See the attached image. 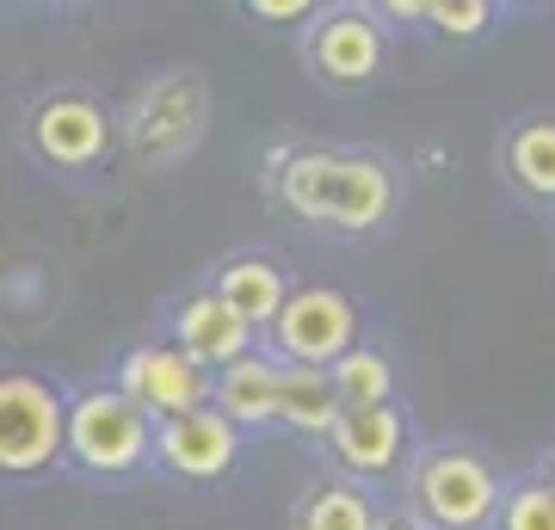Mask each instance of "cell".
I'll use <instances>...</instances> for the list:
<instances>
[{
    "label": "cell",
    "mask_w": 555,
    "mask_h": 530,
    "mask_svg": "<svg viewBox=\"0 0 555 530\" xmlns=\"http://www.w3.org/2000/svg\"><path fill=\"white\" fill-rule=\"evenodd\" d=\"M278 197L309 222L364 235L389 217L396 204V179L371 155H334V148H309V155H278Z\"/></svg>",
    "instance_id": "cell-1"
},
{
    "label": "cell",
    "mask_w": 555,
    "mask_h": 530,
    "mask_svg": "<svg viewBox=\"0 0 555 530\" xmlns=\"http://www.w3.org/2000/svg\"><path fill=\"white\" fill-rule=\"evenodd\" d=\"M62 451L93 475H130L155 451V419L142 408H130L118 389H87L80 401H68Z\"/></svg>",
    "instance_id": "cell-2"
},
{
    "label": "cell",
    "mask_w": 555,
    "mask_h": 530,
    "mask_svg": "<svg viewBox=\"0 0 555 530\" xmlns=\"http://www.w3.org/2000/svg\"><path fill=\"white\" fill-rule=\"evenodd\" d=\"M272 346H278V364H291V371H334L339 358L358 346L352 296L327 290V284L291 290L272 321Z\"/></svg>",
    "instance_id": "cell-3"
},
{
    "label": "cell",
    "mask_w": 555,
    "mask_h": 530,
    "mask_svg": "<svg viewBox=\"0 0 555 530\" xmlns=\"http://www.w3.org/2000/svg\"><path fill=\"white\" fill-rule=\"evenodd\" d=\"M62 401L43 376H0V469L38 475L62 456Z\"/></svg>",
    "instance_id": "cell-4"
},
{
    "label": "cell",
    "mask_w": 555,
    "mask_h": 530,
    "mask_svg": "<svg viewBox=\"0 0 555 530\" xmlns=\"http://www.w3.org/2000/svg\"><path fill=\"white\" fill-rule=\"evenodd\" d=\"M420 506L438 530H476L500 506V475L476 451H433L420 463Z\"/></svg>",
    "instance_id": "cell-5"
},
{
    "label": "cell",
    "mask_w": 555,
    "mask_h": 530,
    "mask_svg": "<svg viewBox=\"0 0 555 530\" xmlns=\"http://www.w3.org/2000/svg\"><path fill=\"white\" fill-rule=\"evenodd\" d=\"M118 395L149 419H179L192 408H210V376L173 346H130L118 364Z\"/></svg>",
    "instance_id": "cell-6"
},
{
    "label": "cell",
    "mask_w": 555,
    "mask_h": 530,
    "mask_svg": "<svg viewBox=\"0 0 555 530\" xmlns=\"http://www.w3.org/2000/svg\"><path fill=\"white\" fill-rule=\"evenodd\" d=\"M155 456L179 475V481H222L241 456V432L217 408H192V413L155 426Z\"/></svg>",
    "instance_id": "cell-7"
},
{
    "label": "cell",
    "mask_w": 555,
    "mask_h": 530,
    "mask_svg": "<svg viewBox=\"0 0 555 530\" xmlns=\"http://www.w3.org/2000/svg\"><path fill=\"white\" fill-rule=\"evenodd\" d=\"M173 352H185L204 376H217V371H229L235 358L254 352V327L235 321L210 290H198V296H185L179 314H173Z\"/></svg>",
    "instance_id": "cell-8"
},
{
    "label": "cell",
    "mask_w": 555,
    "mask_h": 530,
    "mask_svg": "<svg viewBox=\"0 0 555 530\" xmlns=\"http://www.w3.org/2000/svg\"><path fill=\"white\" fill-rule=\"evenodd\" d=\"M309 56H315V68L334 87H364L383 68V25L371 13H358V7H339V13H327L315 25Z\"/></svg>",
    "instance_id": "cell-9"
},
{
    "label": "cell",
    "mask_w": 555,
    "mask_h": 530,
    "mask_svg": "<svg viewBox=\"0 0 555 530\" xmlns=\"http://www.w3.org/2000/svg\"><path fill=\"white\" fill-rule=\"evenodd\" d=\"M31 137H38V155L50 167H93L112 148V124L93 99H50L31 124Z\"/></svg>",
    "instance_id": "cell-10"
},
{
    "label": "cell",
    "mask_w": 555,
    "mask_h": 530,
    "mask_svg": "<svg viewBox=\"0 0 555 530\" xmlns=\"http://www.w3.org/2000/svg\"><path fill=\"white\" fill-rule=\"evenodd\" d=\"M278 383H284V364L247 352V358H235L229 371L210 376V408H217L235 432L278 426Z\"/></svg>",
    "instance_id": "cell-11"
},
{
    "label": "cell",
    "mask_w": 555,
    "mask_h": 530,
    "mask_svg": "<svg viewBox=\"0 0 555 530\" xmlns=\"http://www.w3.org/2000/svg\"><path fill=\"white\" fill-rule=\"evenodd\" d=\"M210 296H217L235 321H247V327H272L278 309H284V296H291V284H284V272H278L272 259L241 254L217 272V290Z\"/></svg>",
    "instance_id": "cell-12"
},
{
    "label": "cell",
    "mask_w": 555,
    "mask_h": 530,
    "mask_svg": "<svg viewBox=\"0 0 555 530\" xmlns=\"http://www.w3.org/2000/svg\"><path fill=\"white\" fill-rule=\"evenodd\" d=\"M327 438H334V451H339V463H346V469L383 475V469H396V456H401V413L396 408L339 413Z\"/></svg>",
    "instance_id": "cell-13"
},
{
    "label": "cell",
    "mask_w": 555,
    "mask_h": 530,
    "mask_svg": "<svg viewBox=\"0 0 555 530\" xmlns=\"http://www.w3.org/2000/svg\"><path fill=\"white\" fill-rule=\"evenodd\" d=\"M339 419V395L327 383V371H291L284 364V383H278V426H291L302 438H327Z\"/></svg>",
    "instance_id": "cell-14"
},
{
    "label": "cell",
    "mask_w": 555,
    "mask_h": 530,
    "mask_svg": "<svg viewBox=\"0 0 555 530\" xmlns=\"http://www.w3.org/2000/svg\"><path fill=\"white\" fill-rule=\"evenodd\" d=\"M327 383H334V395H339V413L389 408V395H396V371H389V358L371 352V346H352V352L327 371Z\"/></svg>",
    "instance_id": "cell-15"
},
{
    "label": "cell",
    "mask_w": 555,
    "mask_h": 530,
    "mask_svg": "<svg viewBox=\"0 0 555 530\" xmlns=\"http://www.w3.org/2000/svg\"><path fill=\"white\" fill-rule=\"evenodd\" d=\"M506 173L531 197H550L555 204V118H531L506 137Z\"/></svg>",
    "instance_id": "cell-16"
},
{
    "label": "cell",
    "mask_w": 555,
    "mask_h": 530,
    "mask_svg": "<svg viewBox=\"0 0 555 530\" xmlns=\"http://www.w3.org/2000/svg\"><path fill=\"white\" fill-rule=\"evenodd\" d=\"M302 530H377V512L358 488H321L302 506Z\"/></svg>",
    "instance_id": "cell-17"
},
{
    "label": "cell",
    "mask_w": 555,
    "mask_h": 530,
    "mask_svg": "<svg viewBox=\"0 0 555 530\" xmlns=\"http://www.w3.org/2000/svg\"><path fill=\"white\" fill-rule=\"evenodd\" d=\"M500 530H555V493L543 488V481L513 488L506 506H500Z\"/></svg>",
    "instance_id": "cell-18"
},
{
    "label": "cell",
    "mask_w": 555,
    "mask_h": 530,
    "mask_svg": "<svg viewBox=\"0 0 555 530\" xmlns=\"http://www.w3.org/2000/svg\"><path fill=\"white\" fill-rule=\"evenodd\" d=\"M426 20H433L444 38H476L481 25L494 20V7H488V0H433Z\"/></svg>",
    "instance_id": "cell-19"
},
{
    "label": "cell",
    "mask_w": 555,
    "mask_h": 530,
    "mask_svg": "<svg viewBox=\"0 0 555 530\" xmlns=\"http://www.w3.org/2000/svg\"><path fill=\"white\" fill-rule=\"evenodd\" d=\"M254 20H309V0H254Z\"/></svg>",
    "instance_id": "cell-20"
},
{
    "label": "cell",
    "mask_w": 555,
    "mask_h": 530,
    "mask_svg": "<svg viewBox=\"0 0 555 530\" xmlns=\"http://www.w3.org/2000/svg\"><path fill=\"white\" fill-rule=\"evenodd\" d=\"M543 488H550V493H555V463H550V481H543Z\"/></svg>",
    "instance_id": "cell-21"
},
{
    "label": "cell",
    "mask_w": 555,
    "mask_h": 530,
    "mask_svg": "<svg viewBox=\"0 0 555 530\" xmlns=\"http://www.w3.org/2000/svg\"><path fill=\"white\" fill-rule=\"evenodd\" d=\"M396 530H414V525H396Z\"/></svg>",
    "instance_id": "cell-22"
}]
</instances>
